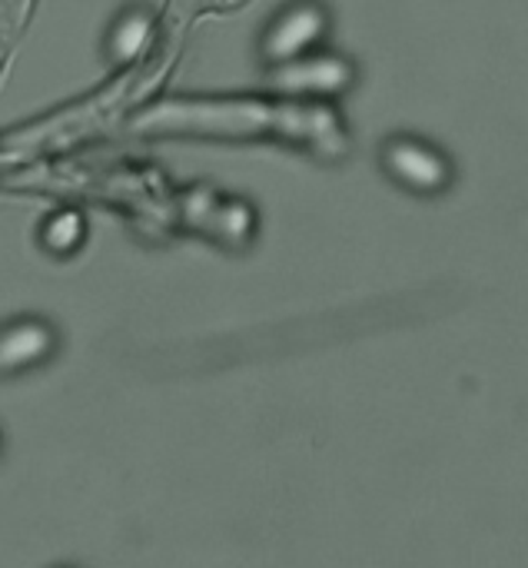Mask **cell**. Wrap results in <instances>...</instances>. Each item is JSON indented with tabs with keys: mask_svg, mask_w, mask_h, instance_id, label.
<instances>
[{
	"mask_svg": "<svg viewBox=\"0 0 528 568\" xmlns=\"http://www.w3.org/2000/svg\"><path fill=\"white\" fill-rule=\"evenodd\" d=\"M333 33V13L323 0H286L260 30L256 57L266 70L293 63L313 50H323Z\"/></svg>",
	"mask_w": 528,
	"mask_h": 568,
	"instance_id": "obj_2",
	"label": "cell"
},
{
	"mask_svg": "<svg viewBox=\"0 0 528 568\" xmlns=\"http://www.w3.org/2000/svg\"><path fill=\"white\" fill-rule=\"evenodd\" d=\"M37 250L47 256V260H57V263H67L73 256H80L87 250V240H90V223H87V213L80 206H57V210H47L37 223Z\"/></svg>",
	"mask_w": 528,
	"mask_h": 568,
	"instance_id": "obj_7",
	"label": "cell"
},
{
	"mask_svg": "<svg viewBox=\"0 0 528 568\" xmlns=\"http://www.w3.org/2000/svg\"><path fill=\"white\" fill-rule=\"evenodd\" d=\"M63 349V333L50 316L20 313L0 323V379H20L50 366Z\"/></svg>",
	"mask_w": 528,
	"mask_h": 568,
	"instance_id": "obj_4",
	"label": "cell"
},
{
	"mask_svg": "<svg viewBox=\"0 0 528 568\" xmlns=\"http://www.w3.org/2000/svg\"><path fill=\"white\" fill-rule=\"evenodd\" d=\"M216 246L230 250V253H243L253 246L256 233H260V213L246 196L236 193H220L213 210L206 213L203 226H200Z\"/></svg>",
	"mask_w": 528,
	"mask_h": 568,
	"instance_id": "obj_6",
	"label": "cell"
},
{
	"mask_svg": "<svg viewBox=\"0 0 528 568\" xmlns=\"http://www.w3.org/2000/svg\"><path fill=\"white\" fill-rule=\"evenodd\" d=\"M379 170L396 183L403 193L413 196H446L456 183V163L453 156L426 140L423 133H389L379 143Z\"/></svg>",
	"mask_w": 528,
	"mask_h": 568,
	"instance_id": "obj_1",
	"label": "cell"
},
{
	"mask_svg": "<svg viewBox=\"0 0 528 568\" xmlns=\"http://www.w3.org/2000/svg\"><path fill=\"white\" fill-rule=\"evenodd\" d=\"M270 73V87L283 97H309V100H339L346 97L356 80H359V70L356 63L339 53V50H313L293 63H283L276 70H266Z\"/></svg>",
	"mask_w": 528,
	"mask_h": 568,
	"instance_id": "obj_3",
	"label": "cell"
},
{
	"mask_svg": "<svg viewBox=\"0 0 528 568\" xmlns=\"http://www.w3.org/2000/svg\"><path fill=\"white\" fill-rule=\"evenodd\" d=\"M153 33H156V10L150 3H143V0L123 3L110 17L106 30L100 37V57H103V63L113 67V70L133 67L150 50Z\"/></svg>",
	"mask_w": 528,
	"mask_h": 568,
	"instance_id": "obj_5",
	"label": "cell"
},
{
	"mask_svg": "<svg viewBox=\"0 0 528 568\" xmlns=\"http://www.w3.org/2000/svg\"><path fill=\"white\" fill-rule=\"evenodd\" d=\"M0 453H3V433H0Z\"/></svg>",
	"mask_w": 528,
	"mask_h": 568,
	"instance_id": "obj_8",
	"label": "cell"
}]
</instances>
